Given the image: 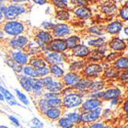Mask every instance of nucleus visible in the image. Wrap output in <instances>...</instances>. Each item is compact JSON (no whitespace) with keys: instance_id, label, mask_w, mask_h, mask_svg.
Listing matches in <instances>:
<instances>
[{"instance_id":"obj_19","label":"nucleus","mask_w":128,"mask_h":128,"mask_svg":"<svg viewBox=\"0 0 128 128\" xmlns=\"http://www.w3.org/2000/svg\"><path fill=\"white\" fill-rule=\"evenodd\" d=\"M110 45L114 50H116V51L124 50L126 47L125 43L119 38H114L110 42Z\"/></svg>"},{"instance_id":"obj_28","label":"nucleus","mask_w":128,"mask_h":128,"mask_svg":"<svg viewBox=\"0 0 128 128\" xmlns=\"http://www.w3.org/2000/svg\"><path fill=\"white\" fill-rule=\"evenodd\" d=\"M115 66L118 68H128V58H121L118 61L116 62Z\"/></svg>"},{"instance_id":"obj_18","label":"nucleus","mask_w":128,"mask_h":128,"mask_svg":"<svg viewBox=\"0 0 128 128\" xmlns=\"http://www.w3.org/2000/svg\"><path fill=\"white\" fill-rule=\"evenodd\" d=\"M100 104H101V102L98 99H90V100H88L83 104V108L85 110H92L94 108L99 107Z\"/></svg>"},{"instance_id":"obj_4","label":"nucleus","mask_w":128,"mask_h":128,"mask_svg":"<svg viewBox=\"0 0 128 128\" xmlns=\"http://www.w3.org/2000/svg\"><path fill=\"white\" fill-rule=\"evenodd\" d=\"M16 74L17 76V78L19 81L21 86L23 88V89L26 90L28 94H30L32 90V85L36 78L28 77L22 73H16Z\"/></svg>"},{"instance_id":"obj_47","label":"nucleus","mask_w":128,"mask_h":128,"mask_svg":"<svg viewBox=\"0 0 128 128\" xmlns=\"http://www.w3.org/2000/svg\"><path fill=\"white\" fill-rule=\"evenodd\" d=\"M104 126L102 124H94V125L91 126L92 128H94V127H104Z\"/></svg>"},{"instance_id":"obj_48","label":"nucleus","mask_w":128,"mask_h":128,"mask_svg":"<svg viewBox=\"0 0 128 128\" xmlns=\"http://www.w3.org/2000/svg\"><path fill=\"white\" fill-rule=\"evenodd\" d=\"M0 100H1V101H5V97H4L2 93L1 92V90H0Z\"/></svg>"},{"instance_id":"obj_37","label":"nucleus","mask_w":128,"mask_h":128,"mask_svg":"<svg viewBox=\"0 0 128 128\" xmlns=\"http://www.w3.org/2000/svg\"><path fill=\"white\" fill-rule=\"evenodd\" d=\"M120 16L124 19L128 20V6H125L121 9Z\"/></svg>"},{"instance_id":"obj_3","label":"nucleus","mask_w":128,"mask_h":128,"mask_svg":"<svg viewBox=\"0 0 128 128\" xmlns=\"http://www.w3.org/2000/svg\"><path fill=\"white\" fill-rule=\"evenodd\" d=\"M68 48V45L65 40L56 38L52 39L49 43L47 44V51L62 52ZM46 51V52H47Z\"/></svg>"},{"instance_id":"obj_32","label":"nucleus","mask_w":128,"mask_h":128,"mask_svg":"<svg viewBox=\"0 0 128 128\" xmlns=\"http://www.w3.org/2000/svg\"><path fill=\"white\" fill-rule=\"evenodd\" d=\"M104 87V83L101 82V81H96V82L92 83L90 88L91 90L93 91H98L100 90H101Z\"/></svg>"},{"instance_id":"obj_14","label":"nucleus","mask_w":128,"mask_h":128,"mask_svg":"<svg viewBox=\"0 0 128 128\" xmlns=\"http://www.w3.org/2000/svg\"><path fill=\"white\" fill-rule=\"evenodd\" d=\"M44 89L48 91H52V92H58L62 90L63 85L59 81H57L54 80H52L48 84L44 86Z\"/></svg>"},{"instance_id":"obj_16","label":"nucleus","mask_w":128,"mask_h":128,"mask_svg":"<svg viewBox=\"0 0 128 128\" xmlns=\"http://www.w3.org/2000/svg\"><path fill=\"white\" fill-rule=\"evenodd\" d=\"M101 71L102 68L98 64H91L86 68L84 73L87 76L89 77H96L100 72H101Z\"/></svg>"},{"instance_id":"obj_13","label":"nucleus","mask_w":128,"mask_h":128,"mask_svg":"<svg viewBox=\"0 0 128 128\" xmlns=\"http://www.w3.org/2000/svg\"><path fill=\"white\" fill-rule=\"evenodd\" d=\"M5 62L11 68H12V70L15 72V73H22L23 66L16 63L13 59H12L7 54H5Z\"/></svg>"},{"instance_id":"obj_8","label":"nucleus","mask_w":128,"mask_h":128,"mask_svg":"<svg viewBox=\"0 0 128 128\" xmlns=\"http://www.w3.org/2000/svg\"><path fill=\"white\" fill-rule=\"evenodd\" d=\"M101 108H96L94 110H90V112L84 113L80 116V120L82 122H91L96 120L100 114Z\"/></svg>"},{"instance_id":"obj_51","label":"nucleus","mask_w":128,"mask_h":128,"mask_svg":"<svg viewBox=\"0 0 128 128\" xmlns=\"http://www.w3.org/2000/svg\"><path fill=\"white\" fill-rule=\"evenodd\" d=\"M124 32H125V33H126V36H128V27L125 28Z\"/></svg>"},{"instance_id":"obj_7","label":"nucleus","mask_w":128,"mask_h":128,"mask_svg":"<svg viewBox=\"0 0 128 128\" xmlns=\"http://www.w3.org/2000/svg\"><path fill=\"white\" fill-rule=\"evenodd\" d=\"M39 54H31L30 59L28 64L33 66L34 68H36V69L42 68L44 67H47L48 63L46 62L44 58L38 56Z\"/></svg>"},{"instance_id":"obj_9","label":"nucleus","mask_w":128,"mask_h":128,"mask_svg":"<svg viewBox=\"0 0 128 128\" xmlns=\"http://www.w3.org/2000/svg\"><path fill=\"white\" fill-rule=\"evenodd\" d=\"M52 32L55 37H64L70 33V28L65 24H59L54 26Z\"/></svg>"},{"instance_id":"obj_26","label":"nucleus","mask_w":128,"mask_h":128,"mask_svg":"<svg viewBox=\"0 0 128 128\" xmlns=\"http://www.w3.org/2000/svg\"><path fill=\"white\" fill-rule=\"evenodd\" d=\"M48 102L50 108H60L63 103V100L59 97H58V98L48 100Z\"/></svg>"},{"instance_id":"obj_41","label":"nucleus","mask_w":128,"mask_h":128,"mask_svg":"<svg viewBox=\"0 0 128 128\" xmlns=\"http://www.w3.org/2000/svg\"><path fill=\"white\" fill-rule=\"evenodd\" d=\"M8 118H9V120H10L16 126H20V124H19L18 119H16V118H14L13 116H8Z\"/></svg>"},{"instance_id":"obj_2","label":"nucleus","mask_w":128,"mask_h":128,"mask_svg":"<svg viewBox=\"0 0 128 128\" xmlns=\"http://www.w3.org/2000/svg\"><path fill=\"white\" fill-rule=\"evenodd\" d=\"M5 54L8 55L12 59H13L16 63L25 66L28 64L30 56L25 50H15V49H2Z\"/></svg>"},{"instance_id":"obj_54","label":"nucleus","mask_w":128,"mask_h":128,"mask_svg":"<svg viewBox=\"0 0 128 128\" xmlns=\"http://www.w3.org/2000/svg\"><path fill=\"white\" fill-rule=\"evenodd\" d=\"M1 1H2V0H0V3H1Z\"/></svg>"},{"instance_id":"obj_50","label":"nucleus","mask_w":128,"mask_h":128,"mask_svg":"<svg viewBox=\"0 0 128 128\" xmlns=\"http://www.w3.org/2000/svg\"><path fill=\"white\" fill-rule=\"evenodd\" d=\"M113 104H117L118 103V99L117 98H116V99H114V100H113V101L111 102Z\"/></svg>"},{"instance_id":"obj_17","label":"nucleus","mask_w":128,"mask_h":128,"mask_svg":"<svg viewBox=\"0 0 128 128\" xmlns=\"http://www.w3.org/2000/svg\"><path fill=\"white\" fill-rule=\"evenodd\" d=\"M79 80V76L74 73H68L64 77V81L67 85H75Z\"/></svg>"},{"instance_id":"obj_23","label":"nucleus","mask_w":128,"mask_h":128,"mask_svg":"<svg viewBox=\"0 0 128 128\" xmlns=\"http://www.w3.org/2000/svg\"><path fill=\"white\" fill-rule=\"evenodd\" d=\"M75 14L81 18H88L91 16L90 11L87 8H78L75 11Z\"/></svg>"},{"instance_id":"obj_31","label":"nucleus","mask_w":128,"mask_h":128,"mask_svg":"<svg viewBox=\"0 0 128 128\" xmlns=\"http://www.w3.org/2000/svg\"><path fill=\"white\" fill-rule=\"evenodd\" d=\"M56 17L59 20H62V21H64V20H67L69 18L70 16H69V13L66 11H59L57 12V15H56Z\"/></svg>"},{"instance_id":"obj_1","label":"nucleus","mask_w":128,"mask_h":128,"mask_svg":"<svg viewBox=\"0 0 128 128\" xmlns=\"http://www.w3.org/2000/svg\"><path fill=\"white\" fill-rule=\"evenodd\" d=\"M31 24L28 21L19 19L5 20L0 23V28L2 29L9 37L30 34Z\"/></svg>"},{"instance_id":"obj_42","label":"nucleus","mask_w":128,"mask_h":128,"mask_svg":"<svg viewBox=\"0 0 128 128\" xmlns=\"http://www.w3.org/2000/svg\"><path fill=\"white\" fill-rule=\"evenodd\" d=\"M116 74H117V72L114 71V69L108 70V71L107 72V73H106V75L108 77H114V76H116Z\"/></svg>"},{"instance_id":"obj_53","label":"nucleus","mask_w":128,"mask_h":128,"mask_svg":"<svg viewBox=\"0 0 128 128\" xmlns=\"http://www.w3.org/2000/svg\"><path fill=\"white\" fill-rule=\"evenodd\" d=\"M0 127H1V128H6L7 126H1V125H0Z\"/></svg>"},{"instance_id":"obj_52","label":"nucleus","mask_w":128,"mask_h":128,"mask_svg":"<svg viewBox=\"0 0 128 128\" xmlns=\"http://www.w3.org/2000/svg\"><path fill=\"white\" fill-rule=\"evenodd\" d=\"M62 2H64V4H65L67 6V2H68V0H62Z\"/></svg>"},{"instance_id":"obj_22","label":"nucleus","mask_w":128,"mask_h":128,"mask_svg":"<svg viewBox=\"0 0 128 128\" xmlns=\"http://www.w3.org/2000/svg\"><path fill=\"white\" fill-rule=\"evenodd\" d=\"M122 28L121 23L119 22H114L110 23L108 26V32L110 34H117L118 33Z\"/></svg>"},{"instance_id":"obj_43","label":"nucleus","mask_w":128,"mask_h":128,"mask_svg":"<svg viewBox=\"0 0 128 128\" xmlns=\"http://www.w3.org/2000/svg\"><path fill=\"white\" fill-rule=\"evenodd\" d=\"M74 2H76L77 4L80 5V6H85L88 5L87 3V1L86 0H74Z\"/></svg>"},{"instance_id":"obj_27","label":"nucleus","mask_w":128,"mask_h":128,"mask_svg":"<svg viewBox=\"0 0 128 128\" xmlns=\"http://www.w3.org/2000/svg\"><path fill=\"white\" fill-rule=\"evenodd\" d=\"M65 41H66V43L68 45V48H74V47H76V46L78 45V43L80 41V39L77 36H72V37L68 38Z\"/></svg>"},{"instance_id":"obj_35","label":"nucleus","mask_w":128,"mask_h":128,"mask_svg":"<svg viewBox=\"0 0 128 128\" xmlns=\"http://www.w3.org/2000/svg\"><path fill=\"white\" fill-rule=\"evenodd\" d=\"M43 95H44V98L48 99V100L59 97V94H58L57 92H52V91H49L48 93H45V94H44Z\"/></svg>"},{"instance_id":"obj_46","label":"nucleus","mask_w":128,"mask_h":128,"mask_svg":"<svg viewBox=\"0 0 128 128\" xmlns=\"http://www.w3.org/2000/svg\"><path fill=\"white\" fill-rule=\"evenodd\" d=\"M12 2H30V0H10Z\"/></svg>"},{"instance_id":"obj_34","label":"nucleus","mask_w":128,"mask_h":128,"mask_svg":"<svg viewBox=\"0 0 128 128\" xmlns=\"http://www.w3.org/2000/svg\"><path fill=\"white\" fill-rule=\"evenodd\" d=\"M104 42H105V38H98V39H96V40L90 41L88 42V44L92 45V46H95V47H100V46H101L104 44Z\"/></svg>"},{"instance_id":"obj_21","label":"nucleus","mask_w":128,"mask_h":128,"mask_svg":"<svg viewBox=\"0 0 128 128\" xmlns=\"http://www.w3.org/2000/svg\"><path fill=\"white\" fill-rule=\"evenodd\" d=\"M120 94V91L118 89H110L107 90L105 93L104 94L103 98L106 100L109 99H114V98H118Z\"/></svg>"},{"instance_id":"obj_45","label":"nucleus","mask_w":128,"mask_h":128,"mask_svg":"<svg viewBox=\"0 0 128 128\" xmlns=\"http://www.w3.org/2000/svg\"><path fill=\"white\" fill-rule=\"evenodd\" d=\"M5 20H6V17L4 16V13H3V12L1 10V8H0V23L4 22Z\"/></svg>"},{"instance_id":"obj_55","label":"nucleus","mask_w":128,"mask_h":128,"mask_svg":"<svg viewBox=\"0 0 128 128\" xmlns=\"http://www.w3.org/2000/svg\"><path fill=\"white\" fill-rule=\"evenodd\" d=\"M0 85H1V83H0Z\"/></svg>"},{"instance_id":"obj_38","label":"nucleus","mask_w":128,"mask_h":128,"mask_svg":"<svg viewBox=\"0 0 128 128\" xmlns=\"http://www.w3.org/2000/svg\"><path fill=\"white\" fill-rule=\"evenodd\" d=\"M54 24L52 22H44L42 24V26H43L44 28L45 29H53V28L54 27Z\"/></svg>"},{"instance_id":"obj_20","label":"nucleus","mask_w":128,"mask_h":128,"mask_svg":"<svg viewBox=\"0 0 128 128\" xmlns=\"http://www.w3.org/2000/svg\"><path fill=\"white\" fill-rule=\"evenodd\" d=\"M89 54V50L84 45H77L74 48V54L78 57H84Z\"/></svg>"},{"instance_id":"obj_39","label":"nucleus","mask_w":128,"mask_h":128,"mask_svg":"<svg viewBox=\"0 0 128 128\" xmlns=\"http://www.w3.org/2000/svg\"><path fill=\"white\" fill-rule=\"evenodd\" d=\"M32 123L34 124V125H36V127H43L44 126V124L43 123H42L38 118H34L32 120Z\"/></svg>"},{"instance_id":"obj_36","label":"nucleus","mask_w":128,"mask_h":128,"mask_svg":"<svg viewBox=\"0 0 128 128\" xmlns=\"http://www.w3.org/2000/svg\"><path fill=\"white\" fill-rule=\"evenodd\" d=\"M91 32L93 33H94L96 34H99V36H101V34H104V30L103 28H101L99 26H94V27H92L89 29Z\"/></svg>"},{"instance_id":"obj_6","label":"nucleus","mask_w":128,"mask_h":128,"mask_svg":"<svg viewBox=\"0 0 128 128\" xmlns=\"http://www.w3.org/2000/svg\"><path fill=\"white\" fill-rule=\"evenodd\" d=\"M44 59L46 60L50 65L51 64H58L64 62V56L62 52H53L51 53H48L47 55L44 57Z\"/></svg>"},{"instance_id":"obj_49","label":"nucleus","mask_w":128,"mask_h":128,"mask_svg":"<svg viewBox=\"0 0 128 128\" xmlns=\"http://www.w3.org/2000/svg\"><path fill=\"white\" fill-rule=\"evenodd\" d=\"M124 110H125V111L128 114V100L125 103V104H124Z\"/></svg>"},{"instance_id":"obj_30","label":"nucleus","mask_w":128,"mask_h":128,"mask_svg":"<svg viewBox=\"0 0 128 128\" xmlns=\"http://www.w3.org/2000/svg\"><path fill=\"white\" fill-rule=\"evenodd\" d=\"M15 91H16V94H17V96H18V100H19L21 102H22L24 104H26V105H28V104H29V101H28V98H26V96L25 94H23L20 90H17V89H16Z\"/></svg>"},{"instance_id":"obj_11","label":"nucleus","mask_w":128,"mask_h":128,"mask_svg":"<svg viewBox=\"0 0 128 128\" xmlns=\"http://www.w3.org/2000/svg\"><path fill=\"white\" fill-rule=\"evenodd\" d=\"M22 74L27 75L28 77L34 78H40L38 69H36V68H34L33 66H32L29 64L23 66Z\"/></svg>"},{"instance_id":"obj_24","label":"nucleus","mask_w":128,"mask_h":128,"mask_svg":"<svg viewBox=\"0 0 128 128\" xmlns=\"http://www.w3.org/2000/svg\"><path fill=\"white\" fill-rule=\"evenodd\" d=\"M50 71L51 73L56 78H61L64 74V71L58 64H51Z\"/></svg>"},{"instance_id":"obj_10","label":"nucleus","mask_w":128,"mask_h":128,"mask_svg":"<svg viewBox=\"0 0 128 128\" xmlns=\"http://www.w3.org/2000/svg\"><path fill=\"white\" fill-rule=\"evenodd\" d=\"M34 100H36V103H34V104H36V108L42 114H44L46 110L50 108V106H49V104H48V100L46 99V98H44V97L43 98L41 97L39 98H37L36 100H34Z\"/></svg>"},{"instance_id":"obj_40","label":"nucleus","mask_w":128,"mask_h":128,"mask_svg":"<svg viewBox=\"0 0 128 128\" xmlns=\"http://www.w3.org/2000/svg\"><path fill=\"white\" fill-rule=\"evenodd\" d=\"M52 1L54 2V4L58 6V7H59V8H64L66 5L64 4V2H62V0H52Z\"/></svg>"},{"instance_id":"obj_33","label":"nucleus","mask_w":128,"mask_h":128,"mask_svg":"<svg viewBox=\"0 0 128 128\" xmlns=\"http://www.w3.org/2000/svg\"><path fill=\"white\" fill-rule=\"evenodd\" d=\"M67 118L73 123H78L80 120V117L76 113H72V114H68L67 115Z\"/></svg>"},{"instance_id":"obj_15","label":"nucleus","mask_w":128,"mask_h":128,"mask_svg":"<svg viewBox=\"0 0 128 128\" xmlns=\"http://www.w3.org/2000/svg\"><path fill=\"white\" fill-rule=\"evenodd\" d=\"M44 115H45V117H47L49 119L56 120L59 118L62 115V110L59 109V108H50L45 111Z\"/></svg>"},{"instance_id":"obj_12","label":"nucleus","mask_w":128,"mask_h":128,"mask_svg":"<svg viewBox=\"0 0 128 128\" xmlns=\"http://www.w3.org/2000/svg\"><path fill=\"white\" fill-rule=\"evenodd\" d=\"M0 90L3 94L5 97V100L6 102L9 104L10 106H13V105H19V104L16 100L14 96L11 94V93L6 88H4L2 85H0ZM20 106V105H19Z\"/></svg>"},{"instance_id":"obj_25","label":"nucleus","mask_w":128,"mask_h":128,"mask_svg":"<svg viewBox=\"0 0 128 128\" xmlns=\"http://www.w3.org/2000/svg\"><path fill=\"white\" fill-rule=\"evenodd\" d=\"M92 82L89 80H86V79H83V80H80V81L74 85L75 87V88L77 89H79V90H84V89H87L88 88L90 87Z\"/></svg>"},{"instance_id":"obj_5","label":"nucleus","mask_w":128,"mask_h":128,"mask_svg":"<svg viewBox=\"0 0 128 128\" xmlns=\"http://www.w3.org/2000/svg\"><path fill=\"white\" fill-rule=\"evenodd\" d=\"M81 102H82V99L80 96L77 94H70L65 96L63 100V104L68 108L78 107L81 104Z\"/></svg>"},{"instance_id":"obj_44","label":"nucleus","mask_w":128,"mask_h":128,"mask_svg":"<svg viewBox=\"0 0 128 128\" xmlns=\"http://www.w3.org/2000/svg\"><path fill=\"white\" fill-rule=\"evenodd\" d=\"M32 1L34 3L38 4V5H44L47 2V0H32Z\"/></svg>"},{"instance_id":"obj_29","label":"nucleus","mask_w":128,"mask_h":128,"mask_svg":"<svg viewBox=\"0 0 128 128\" xmlns=\"http://www.w3.org/2000/svg\"><path fill=\"white\" fill-rule=\"evenodd\" d=\"M58 124L61 126L62 127H64V128H70V127H72L74 126V123L72 122L68 118H61L58 121Z\"/></svg>"}]
</instances>
